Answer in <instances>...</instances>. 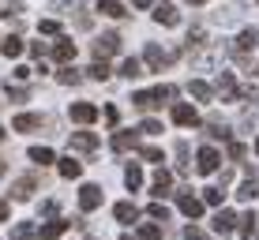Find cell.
<instances>
[{
	"label": "cell",
	"mask_w": 259,
	"mask_h": 240,
	"mask_svg": "<svg viewBox=\"0 0 259 240\" xmlns=\"http://www.w3.org/2000/svg\"><path fill=\"white\" fill-rule=\"evenodd\" d=\"M169 98H177V86L162 83V86H154V90H136V98H132V102H136L139 109H158V105H165Z\"/></svg>",
	"instance_id": "1"
},
{
	"label": "cell",
	"mask_w": 259,
	"mask_h": 240,
	"mask_svg": "<svg viewBox=\"0 0 259 240\" xmlns=\"http://www.w3.org/2000/svg\"><path fill=\"white\" fill-rule=\"evenodd\" d=\"M177 210H181V214L184 218H203V210H207V203H203V199H195V195H188V191H181V195H177Z\"/></svg>",
	"instance_id": "2"
},
{
	"label": "cell",
	"mask_w": 259,
	"mask_h": 240,
	"mask_svg": "<svg viewBox=\"0 0 259 240\" xmlns=\"http://www.w3.org/2000/svg\"><path fill=\"white\" fill-rule=\"evenodd\" d=\"M120 45H124V41L117 38V34H102V38L94 41V57H98V60H105V57H117V53H120Z\"/></svg>",
	"instance_id": "3"
},
{
	"label": "cell",
	"mask_w": 259,
	"mask_h": 240,
	"mask_svg": "<svg viewBox=\"0 0 259 240\" xmlns=\"http://www.w3.org/2000/svg\"><path fill=\"white\" fill-rule=\"evenodd\" d=\"M218 162H222V154H218L214 147H199V154H195V169H199L203 176L214 173V169H218Z\"/></svg>",
	"instance_id": "4"
},
{
	"label": "cell",
	"mask_w": 259,
	"mask_h": 240,
	"mask_svg": "<svg viewBox=\"0 0 259 240\" xmlns=\"http://www.w3.org/2000/svg\"><path fill=\"white\" fill-rule=\"evenodd\" d=\"M173 124H181V128H195V124H199V113H195L188 102H177L173 105Z\"/></svg>",
	"instance_id": "5"
},
{
	"label": "cell",
	"mask_w": 259,
	"mask_h": 240,
	"mask_svg": "<svg viewBox=\"0 0 259 240\" xmlns=\"http://www.w3.org/2000/svg\"><path fill=\"white\" fill-rule=\"evenodd\" d=\"M210 225H214V233H222V236H226V233H233V229H240V218L233 214V210H218Z\"/></svg>",
	"instance_id": "6"
},
{
	"label": "cell",
	"mask_w": 259,
	"mask_h": 240,
	"mask_svg": "<svg viewBox=\"0 0 259 240\" xmlns=\"http://www.w3.org/2000/svg\"><path fill=\"white\" fill-rule=\"evenodd\" d=\"M71 120H75V124H94L98 120V109L91 102H75V105H71Z\"/></svg>",
	"instance_id": "7"
},
{
	"label": "cell",
	"mask_w": 259,
	"mask_h": 240,
	"mask_svg": "<svg viewBox=\"0 0 259 240\" xmlns=\"http://www.w3.org/2000/svg\"><path fill=\"white\" fill-rule=\"evenodd\" d=\"M154 19L162 26H177V19H181V12H177L169 0H162V4H154Z\"/></svg>",
	"instance_id": "8"
},
{
	"label": "cell",
	"mask_w": 259,
	"mask_h": 240,
	"mask_svg": "<svg viewBox=\"0 0 259 240\" xmlns=\"http://www.w3.org/2000/svg\"><path fill=\"white\" fill-rule=\"evenodd\" d=\"M79 207H83V210H98V207H102V191H98L94 184L79 188Z\"/></svg>",
	"instance_id": "9"
},
{
	"label": "cell",
	"mask_w": 259,
	"mask_h": 240,
	"mask_svg": "<svg viewBox=\"0 0 259 240\" xmlns=\"http://www.w3.org/2000/svg\"><path fill=\"white\" fill-rule=\"evenodd\" d=\"M49 53H53V60H57V64H68V60H71V57H75V41H68V38H60V41H57V45H53Z\"/></svg>",
	"instance_id": "10"
},
{
	"label": "cell",
	"mask_w": 259,
	"mask_h": 240,
	"mask_svg": "<svg viewBox=\"0 0 259 240\" xmlns=\"http://www.w3.org/2000/svg\"><path fill=\"white\" fill-rule=\"evenodd\" d=\"M139 147V131H113V150H132Z\"/></svg>",
	"instance_id": "11"
},
{
	"label": "cell",
	"mask_w": 259,
	"mask_h": 240,
	"mask_svg": "<svg viewBox=\"0 0 259 240\" xmlns=\"http://www.w3.org/2000/svg\"><path fill=\"white\" fill-rule=\"evenodd\" d=\"M64 229H68V221L57 218V221H46V225L38 229V236H41V240H60V236H64Z\"/></svg>",
	"instance_id": "12"
},
{
	"label": "cell",
	"mask_w": 259,
	"mask_h": 240,
	"mask_svg": "<svg viewBox=\"0 0 259 240\" xmlns=\"http://www.w3.org/2000/svg\"><path fill=\"white\" fill-rule=\"evenodd\" d=\"M34 188H38V180H34V176H19V180H15V188H12V195H15V199H30Z\"/></svg>",
	"instance_id": "13"
},
{
	"label": "cell",
	"mask_w": 259,
	"mask_h": 240,
	"mask_svg": "<svg viewBox=\"0 0 259 240\" xmlns=\"http://www.w3.org/2000/svg\"><path fill=\"white\" fill-rule=\"evenodd\" d=\"M113 218H117L120 225H132V221L139 218V210L132 207V203H117V207H113Z\"/></svg>",
	"instance_id": "14"
},
{
	"label": "cell",
	"mask_w": 259,
	"mask_h": 240,
	"mask_svg": "<svg viewBox=\"0 0 259 240\" xmlns=\"http://www.w3.org/2000/svg\"><path fill=\"white\" fill-rule=\"evenodd\" d=\"M38 124H41V117H34V113H19V117L12 120V128H15V131H23V135H26V131H34Z\"/></svg>",
	"instance_id": "15"
},
{
	"label": "cell",
	"mask_w": 259,
	"mask_h": 240,
	"mask_svg": "<svg viewBox=\"0 0 259 240\" xmlns=\"http://www.w3.org/2000/svg\"><path fill=\"white\" fill-rule=\"evenodd\" d=\"M143 57H147V60H150V64H154V68H158V72H162V68L169 64V57H165V53H162V49H158V45H154V41H147V49H143Z\"/></svg>",
	"instance_id": "16"
},
{
	"label": "cell",
	"mask_w": 259,
	"mask_h": 240,
	"mask_svg": "<svg viewBox=\"0 0 259 240\" xmlns=\"http://www.w3.org/2000/svg\"><path fill=\"white\" fill-rule=\"evenodd\" d=\"M71 147H75V150H87V154H91V150L98 147V135H94V131H79V135H71Z\"/></svg>",
	"instance_id": "17"
},
{
	"label": "cell",
	"mask_w": 259,
	"mask_h": 240,
	"mask_svg": "<svg viewBox=\"0 0 259 240\" xmlns=\"http://www.w3.org/2000/svg\"><path fill=\"white\" fill-rule=\"evenodd\" d=\"M218 86H222V94H226L229 102H237V98H240V86H237V79L229 75V72H222V79H218Z\"/></svg>",
	"instance_id": "18"
},
{
	"label": "cell",
	"mask_w": 259,
	"mask_h": 240,
	"mask_svg": "<svg viewBox=\"0 0 259 240\" xmlns=\"http://www.w3.org/2000/svg\"><path fill=\"white\" fill-rule=\"evenodd\" d=\"M169 188H173V176H169L165 169H158V173H154V188H150V195H169Z\"/></svg>",
	"instance_id": "19"
},
{
	"label": "cell",
	"mask_w": 259,
	"mask_h": 240,
	"mask_svg": "<svg viewBox=\"0 0 259 240\" xmlns=\"http://www.w3.org/2000/svg\"><path fill=\"white\" fill-rule=\"evenodd\" d=\"M98 12H102V15H109V19H120V15H128L120 0H98Z\"/></svg>",
	"instance_id": "20"
},
{
	"label": "cell",
	"mask_w": 259,
	"mask_h": 240,
	"mask_svg": "<svg viewBox=\"0 0 259 240\" xmlns=\"http://www.w3.org/2000/svg\"><path fill=\"white\" fill-rule=\"evenodd\" d=\"M26 158L38 162V165H53V162H57V154H53L49 147H30V154H26Z\"/></svg>",
	"instance_id": "21"
},
{
	"label": "cell",
	"mask_w": 259,
	"mask_h": 240,
	"mask_svg": "<svg viewBox=\"0 0 259 240\" xmlns=\"http://www.w3.org/2000/svg\"><path fill=\"white\" fill-rule=\"evenodd\" d=\"M255 41H259V34L248 26V30H240L237 34V53H248V49H255Z\"/></svg>",
	"instance_id": "22"
},
{
	"label": "cell",
	"mask_w": 259,
	"mask_h": 240,
	"mask_svg": "<svg viewBox=\"0 0 259 240\" xmlns=\"http://www.w3.org/2000/svg\"><path fill=\"white\" fill-rule=\"evenodd\" d=\"M79 173H83V165H79L75 158H60V176H64V180H75Z\"/></svg>",
	"instance_id": "23"
},
{
	"label": "cell",
	"mask_w": 259,
	"mask_h": 240,
	"mask_svg": "<svg viewBox=\"0 0 259 240\" xmlns=\"http://www.w3.org/2000/svg\"><path fill=\"white\" fill-rule=\"evenodd\" d=\"M0 53H4V57H23V38H4V45H0Z\"/></svg>",
	"instance_id": "24"
},
{
	"label": "cell",
	"mask_w": 259,
	"mask_h": 240,
	"mask_svg": "<svg viewBox=\"0 0 259 240\" xmlns=\"http://www.w3.org/2000/svg\"><path fill=\"white\" fill-rule=\"evenodd\" d=\"M124 184H128V191H139V184H143V169H139V165H128V173H124Z\"/></svg>",
	"instance_id": "25"
},
{
	"label": "cell",
	"mask_w": 259,
	"mask_h": 240,
	"mask_svg": "<svg viewBox=\"0 0 259 240\" xmlns=\"http://www.w3.org/2000/svg\"><path fill=\"white\" fill-rule=\"evenodd\" d=\"M188 90H192V98H199V102H210V98H214V90H210L207 83H203V79H195V83L188 86Z\"/></svg>",
	"instance_id": "26"
},
{
	"label": "cell",
	"mask_w": 259,
	"mask_h": 240,
	"mask_svg": "<svg viewBox=\"0 0 259 240\" xmlns=\"http://www.w3.org/2000/svg\"><path fill=\"white\" fill-rule=\"evenodd\" d=\"M255 195H259V184H255V180H244V184H240V188H237V199H240V203L255 199Z\"/></svg>",
	"instance_id": "27"
},
{
	"label": "cell",
	"mask_w": 259,
	"mask_h": 240,
	"mask_svg": "<svg viewBox=\"0 0 259 240\" xmlns=\"http://www.w3.org/2000/svg\"><path fill=\"white\" fill-rule=\"evenodd\" d=\"M87 72H91V79H98V83H105V79H109V64H105V60H94V64L87 68Z\"/></svg>",
	"instance_id": "28"
},
{
	"label": "cell",
	"mask_w": 259,
	"mask_h": 240,
	"mask_svg": "<svg viewBox=\"0 0 259 240\" xmlns=\"http://www.w3.org/2000/svg\"><path fill=\"white\" fill-rule=\"evenodd\" d=\"M79 79H83V75H79L75 68H60V72H57V83H64V86H75Z\"/></svg>",
	"instance_id": "29"
},
{
	"label": "cell",
	"mask_w": 259,
	"mask_h": 240,
	"mask_svg": "<svg viewBox=\"0 0 259 240\" xmlns=\"http://www.w3.org/2000/svg\"><path fill=\"white\" fill-rule=\"evenodd\" d=\"M222 199H226L222 188H207V191H203V203H207V207H222Z\"/></svg>",
	"instance_id": "30"
},
{
	"label": "cell",
	"mask_w": 259,
	"mask_h": 240,
	"mask_svg": "<svg viewBox=\"0 0 259 240\" xmlns=\"http://www.w3.org/2000/svg\"><path fill=\"white\" fill-rule=\"evenodd\" d=\"M136 131H139V135H158V131H162V124H158V120H143Z\"/></svg>",
	"instance_id": "31"
},
{
	"label": "cell",
	"mask_w": 259,
	"mask_h": 240,
	"mask_svg": "<svg viewBox=\"0 0 259 240\" xmlns=\"http://www.w3.org/2000/svg\"><path fill=\"white\" fill-rule=\"evenodd\" d=\"M120 75H124V79H136V75H139V60H124V64H120Z\"/></svg>",
	"instance_id": "32"
},
{
	"label": "cell",
	"mask_w": 259,
	"mask_h": 240,
	"mask_svg": "<svg viewBox=\"0 0 259 240\" xmlns=\"http://www.w3.org/2000/svg\"><path fill=\"white\" fill-rule=\"evenodd\" d=\"M255 233V214H244L240 218V236H252Z\"/></svg>",
	"instance_id": "33"
},
{
	"label": "cell",
	"mask_w": 259,
	"mask_h": 240,
	"mask_svg": "<svg viewBox=\"0 0 259 240\" xmlns=\"http://www.w3.org/2000/svg\"><path fill=\"white\" fill-rule=\"evenodd\" d=\"M38 30L46 34V38H53V34L60 30V23H57V19H41V23H38Z\"/></svg>",
	"instance_id": "34"
},
{
	"label": "cell",
	"mask_w": 259,
	"mask_h": 240,
	"mask_svg": "<svg viewBox=\"0 0 259 240\" xmlns=\"http://www.w3.org/2000/svg\"><path fill=\"white\" fill-rule=\"evenodd\" d=\"M8 98H12V102H26L30 90H26V86H8Z\"/></svg>",
	"instance_id": "35"
},
{
	"label": "cell",
	"mask_w": 259,
	"mask_h": 240,
	"mask_svg": "<svg viewBox=\"0 0 259 240\" xmlns=\"http://www.w3.org/2000/svg\"><path fill=\"white\" fill-rule=\"evenodd\" d=\"M147 214L154 218V221H165V218H169V210H165V207H158V203H150V207H147Z\"/></svg>",
	"instance_id": "36"
},
{
	"label": "cell",
	"mask_w": 259,
	"mask_h": 240,
	"mask_svg": "<svg viewBox=\"0 0 259 240\" xmlns=\"http://www.w3.org/2000/svg\"><path fill=\"white\" fill-rule=\"evenodd\" d=\"M12 240H34V229H30V225H15Z\"/></svg>",
	"instance_id": "37"
},
{
	"label": "cell",
	"mask_w": 259,
	"mask_h": 240,
	"mask_svg": "<svg viewBox=\"0 0 259 240\" xmlns=\"http://www.w3.org/2000/svg\"><path fill=\"white\" fill-rule=\"evenodd\" d=\"M139 240H162V233H158L154 225H143L139 229Z\"/></svg>",
	"instance_id": "38"
},
{
	"label": "cell",
	"mask_w": 259,
	"mask_h": 240,
	"mask_svg": "<svg viewBox=\"0 0 259 240\" xmlns=\"http://www.w3.org/2000/svg\"><path fill=\"white\" fill-rule=\"evenodd\" d=\"M143 158H147V162H162V150H158V147H143Z\"/></svg>",
	"instance_id": "39"
},
{
	"label": "cell",
	"mask_w": 259,
	"mask_h": 240,
	"mask_svg": "<svg viewBox=\"0 0 259 240\" xmlns=\"http://www.w3.org/2000/svg\"><path fill=\"white\" fill-rule=\"evenodd\" d=\"M105 120H109L113 128H117V124H120V113H117V105H105Z\"/></svg>",
	"instance_id": "40"
},
{
	"label": "cell",
	"mask_w": 259,
	"mask_h": 240,
	"mask_svg": "<svg viewBox=\"0 0 259 240\" xmlns=\"http://www.w3.org/2000/svg\"><path fill=\"white\" fill-rule=\"evenodd\" d=\"M244 154H248V150L240 147V143H229V158H233V162H240V158H244Z\"/></svg>",
	"instance_id": "41"
},
{
	"label": "cell",
	"mask_w": 259,
	"mask_h": 240,
	"mask_svg": "<svg viewBox=\"0 0 259 240\" xmlns=\"http://www.w3.org/2000/svg\"><path fill=\"white\" fill-rule=\"evenodd\" d=\"M184 240H207V236H203L195 225H188V229H184Z\"/></svg>",
	"instance_id": "42"
},
{
	"label": "cell",
	"mask_w": 259,
	"mask_h": 240,
	"mask_svg": "<svg viewBox=\"0 0 259 240\" xmlns=\"http://www.w3.org/2000/svg\"><path fill=\"white\" fill-rule=\"evenodd\" d=\"M30 53H34V57H46L49 49H46V41H34V45H30Z\"/></svg>",
	"instance_id": "43"
},
{
	"label": "cell",
	"mask_w": 259,
	"mask_h": 240,
	"mask_svg": "<svg viewBox=\"0 0 259 240\" xmlns=\"http://www.w3.org/2000/svg\"><path fill=\"white\" fill-rule=\"evenodd\" d=\"M136 8H154V0H132Z\"/></svg>",
	"instance_id": "44"
},
{
	"label": "cell",
	"mask_w": 259,
	"mask_h": 240,
	"mask_svg": "<svg viewBox=\"0 0 259 240\" xmlns=\"http://www.w3.org/2000/svg\"><path fill=\"white\" fill-rule=\"evenodd\" d=\"M0 221H8V203L0 199Z\"/></svg>",
	"instance_id": "45"
},
{
	"label": "cell",
	"mask_w": 259,
	"mask_h": 240,
	"mask_svg": "<svg viewBox=\"0 0 259 240\" xmlns=\"http://www.w3.org/2000/svg\"><path fill=\"white\" fill-rule=\"evenodd\" d=\"M0 143H4V128H0Z\"/></svg>",
	"instance_id": "46"
},
{
	"label": "cell",
	"mask_w": 259,
	"mask_h": 240,
	"mask_svg": "<svg viewBox=\"0 0 259 240\" xmlns=\"http://www.w3.org/2000/svg\"><path fill=\"white\" fill-rule=\"evenodd\" d=\"M255 150H259V139H255Z\"/></svg>",
	"instance_id": "47"
},
{
	"label": "cell",
	"mask_w": 259,
	"mask_h": 240,
	"mask_svg": "<svg viewBox=\"0 0 259 240\" xmlns=\"http://www.w3.org/2000/svg\"><path fill=\"white\" fill-rule=\"evenodd\" d=\"M0 45H4V38H0Z\"/></svg>",
	"instance_id": "48"
},
{
	"label": "cell",
	"mask_w": 259,
	"mask_h": 240,
	"mask_svg": "<svg viewBox=\"0 0 259 240\" xmlns=\"http://www.w3.org/2000/svg\"><path fill=\"white\" fill-rule=\"evenodd\" d=\"M0 173H4V165H0Z\"/></svg>",
	"instance_id": "49"
},
{
	"label": "cell",
	"mask_w": 259,
	"mask_h": 240,
	"mask_svg": "<svg viewBox=\"0 0 259 240\" xmlns=\"http://www.w3.org/2000/svg\"><path fill=\"white\" fill-rule=\"evenodd\" d=\"M124 240H128V236H124Z\"/></svg>",
	"instance_id": "50"
}]
</instances>
